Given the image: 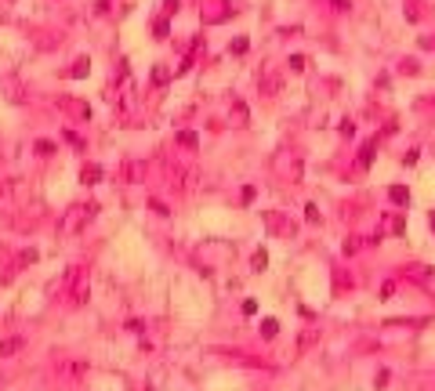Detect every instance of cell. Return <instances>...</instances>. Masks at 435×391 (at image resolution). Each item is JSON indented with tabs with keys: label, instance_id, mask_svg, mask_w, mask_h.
<instances>
[{
	"label": "cell",
	"instance_id": "1",
	"mask_svg": "<svg viewBox=\"0 0 435 391\" xmlns=\"http://www.w3.org/2000/svg\"><path fill=\"white\" fill-rule=\"evenodd\" d=\"M80 181H83V185H95V181H102V167H98V163H87V167L80 171Z\"/></svg>",
	"mask_w": 435,
	"mask_h": 391
},
{
	"label": "cell",
	"instance_id": "2",
	"mask_svg": "<svg viewBox=\"0 0 435 391\" xmlns=\"http://www.w3.org/2000/svg\"><path fill=\"white\" fill-rule=\"evenodd\" d=\"M388 199H392V203H399V206H406V203H410V192H406L403 185H392V188H388Z\"/></svg>",
	"mask_w": 435,
	"mask_h": 391
},
{
	"label": "cell",
	"instance_id": "3",
	"mask_svg": "<svg viewBox=\"0 0 435 391\" xmlns=\"http://www.w3.org/2000/svg\"><path fill=\"white\" fill-rule=\"evenodd\" d=\"M22 348V337H11V341H0V355H15Z\"/></svg>",
	"mask_w": 435,
	"mask_h": 391
},
{
	"label": "cell",
	"instance_id": "4",
	"mask_svg": "<svg viewBox=\"0 0 435 391\" xmlns=\"http://www.w3.org/2000/svg\"><path fill=\"white\" fill-rule=\"evenodd\" d=\"M178 145H185V149H196V145H200V138H196L193 130H181V134H178Z\"/></svg>",
	"mask_w": 435,
	"mask_h": 391
},
{
	"label": "cell",
	"instance_id": "5",
	"mask_svg": "<svg viewBox=\"0 0 435 391\" xmlns=\"http://www.w3.org/2000/svg\"><path fill=\"white\" fill-rule=\"evenodd\" d=\"M373 149H377V141H366V145H363V156H359V167H370V159H373Z\"/></svg>",
	"mask_w": 435,
	"mask_h": 391
},
{
	"label": "cell",
	"instance_id": "6",
	"mask_svg": "<svg viewBox=\"0 0 435 391\" xmlns=\"http://www.w3.org/2000/svg\"><path fill=\"white\" fill-rule=\"evenodd\" d=\"M276 329H279L276 319H265V323H261V333H265V337H276Z\"/></svg>",
	"mask_w": 435,
	"mask_h": 391
},
{
	"label": "cell",
	"instance_id": "7",
	"mask_svg": "<svg viewBox=\"0 0 435 391\" xmlns=\"http://www.w3.org/2000/svg\"><path fill=\"white\" fill-rule=\"evenodd\" d=\"M152 80H156V83H167V80H171V69H163V65L152 69Z\"/></svg>",
	"mask_w": 435,
	"mask_h": 391
},
{
	"label": "cell",
	"instance_id": "8",
	"mask_svg": "<svg viewBox=\"0 0 435 391\" xmlns=\"http://www.w3.org/2000/svg\"><path fill=\"white\" fill-rule=\"evenodd\" d=\"M142 178V163H127V181H138Z\"/></svg>",
	"mask_w": 435,
	"mask_h": 391
},
{
	"label": "cell",
	"instance_id": "9",
	"mask_svg": "<svg viewBox=\"0 0 435 391\" xmlns=\"http://www.w3.org/2000/svg\"><path fill=\"white\" fill-rule=\"evenodd\" d=\"M265 265H269V254H265V250H258V254H254V272H261Z\"/></svg>",
	"mask_w": 435,
	"mask_h": 391
},
{
	"label": "cell",
	"instance_id": "10",
	"mask_svg": "<svg viewBox=\"0 0 435 391\" xmlns=\"http://www.w3.org/2000/svg\"><path fill=\"white\" fill-rule=\"evenodd\" d=\"M152 33H156V36H160V40H163V36H167V33H171V26H167V22H163V18H160V22H156V26H152Z\"/></svg>",
	"mask_w": 435,
	"mask_h": 391
},
{
	"label": "cell",
	"instance_id": "11",
	"mask_svg": "<svg viewBox=\"0 0 435 391\" xmlns=\"http://www.w3.org/2000/svg\"><path fill=\"white\" fill-rule=\"evenodd\" d=\"M290 69H294V73H301V69H305V55H290Z\"/></svg>",
	"mask_w": 435,
	"mask_h": 391
},
{
	"label": "cell",
	"instance_id": "12",
	"mask_svg": "<svg viewBox=\"0 0 435 391\" xmlns=\"http://www.w3.org/2000/svg\"><path fill=\"white\" fill-rule=\"evenodd\" d=\"M87 69H91V65H87V62H83V58H80V62L73 65V76H76V80H80V76H87Z\"/></svg>",
	"mask_w": 435,
	"mask_h": 391
},
{
	"label": "cell",
	"instance_id": "13",
	"mask_svg": "<svg viewBox=\"0 0 435 391\" xmlns=\"http://www.w3.org/2000/svg\"><path fill=\"white\" fill-rule=\"evenodd\" d=\"M36 152H40V156H51V152H55V145H51V141H36Z\"/></svg>",
	"mask_w": 435,
	"mask_h": 391
},
{
	"label": "cell",
	"instance_id": "14",
	"mask_svg": "<svg viewBox=\"0 0 435 391\" xmlns=\"http://www.w3.org/2000/svg\"><path fill=\"white\" fill-rule=\"evenodd\" d=\"M261 91H279V80H276V76H265V83H261Z\"/></svg>",
	"mask_w": 435,
	"mask_h": 391
},
{
	"label": "cell",
	"instance_id": "15",
	"mask_svg": "<svg viewBox=\"0 0 435 391\" xmlns=\"http://www.w3.org/2000/svg\"><path fill=\"white\" fill-rule=\"evenodd\" d=\"M305 218H308V221H319V206L308 203V206H305Z\"/></svg>",
	"mask_w": 435,
	"mask_h": 391
},
{
	"label": "cell",
	"instance_id": "16",
	"mask_svg": "<svg viewBox=\"0 0 435 391\" xmlns=\"http://www.w3.org/2000/svg\"><path fill=\"white\" fill-rule=\"evenodd\" d=\"M432 228H435V214H432Z\"/></svg>",
	"mask_w": 435,
	"mask_h": 391
}]
</instances>
